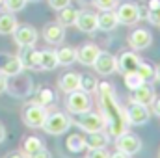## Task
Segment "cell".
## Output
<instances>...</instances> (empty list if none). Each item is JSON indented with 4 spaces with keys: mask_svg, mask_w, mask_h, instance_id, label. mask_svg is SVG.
I'll return each mask as SVG.
<instances>
[{
    "mask_svg": "<svg viewBox=\"0 0 160 158\" xmlns=\"http://www.w3.org/2000/svg\"><path fill=\"white\" fill-rule=\"evenodd\" d=\"M99 91V101H101V114L106 119V134L112 138H119L121 134L127 132V117H125V110L119 106L114 86L110 82H99L97 86Z\"/></svg>",
    "mask_w": 160,
    "mask_h": 158,
    "instance_id": "6da1fadb",
    "label": "cell"
},
{
    "mask_svg": "<svg viewBox=\"0 0 160 158\" xmlns=\"http://www.w3.org/2000/svg\"><path fill=\"white\" fill-rule=\"evenodd\" d=\"M73 125V119L69 117L67 114L63 112H52V114H47L45 119V125H43V130L47 134H52V136H60L63 132H67Z\"/></svg>",
    "mask_w": 160,
    "mask_h": 158,
    "instance_id": "7a4b0ae2",
    "label": "cell"
},
{
    "mask_svg": "<svg viewBox=\"0 0 160 158\" xmlns=\"http://www.w3.org/2000/svg\"><path fill=\"white\" fill-rule=\"evenodd\" d=\"M65 108H67L69 114H75V116H80V114L89 112V110H91V99H89V93H86V91H82V89H77V91L67 93Z\"/></svg>",
    "mask_w": 160,
    "mask_h": 158,
    "instance_id": "3957f363",
    "label": "cell"
},
{
    "mask_svg": "<svg viewBox=\"0 0 160 158\" xmlns=\"http://www.w3.org/2000/svg\"><path fill=\"white\" fill-rule=\"evenodd\" d=\"M47 108L41 106V104H36V102H30L22 108V121L26 126L30 128H43L45 125V119H47Z\"/></svg>",
    "mask_w": 160,
    "mask_h": 158,
    "instance_id": "277c9868",
    "label": "cell"
},
{
    "mask_svg": "<svg viewBox=\"0 0 160 158\" xmlns=\"http://www.w3.org/2000/svg\"><path fill=\"white\" fill-rule=\"evenodd\" d=\"M75 125L82 128L84 132H97V130H102L106 126V119L102 114H97V112H86V114H80V117L75 119Z\"/></svg>",
    "mask_w": 160,
    "mask_h": 158,
    "instance_id": "5b68a950",
    "label": "cell"
},
{
    "mask_svg": "<svg viewBox=\"0 0 160 158\" xmlns=\"http://www.w3.org/2000/svg\"><path fill=\"white\" fill-rule=\"evenodd\" d=\"M125 117H127V123L128 125L142 126V125H145L149 121L151 112H149V106H143V104H138V102L130 101V104L125 110Z\"/></svg>",
    "mask_w": 160,
    "mask_h": 158,
    "instance_id": "8992f818",
    "label": "cell"
},
{
    "mask_svg": "<svg viewBox=\"0 0 160 158\" xmlns=\"http://www.w3.org/2000/svg\"><path fill=\"white\" fill-rule=\"evenodd\" d=\"M116 17H118V22L125 24V26H132L140 21V11H138V4L134 2H123L118 6L116 9Z\"/></svg>",
    "mask_w": 160,
    "mask_h": 158,
    "instance_id": "52a82bcc",
    "label": "cell"
},
{
    "mask_svg": "<svg viewBox=\"0 0 160 158\" xmlns=\"http://www.w3.org/2000/svg\"><path fill=\"white\" fill-rule=\"evenodd\" d=\"M22 63H21V58L17 54H6V52H0V75L11 78L19 73H22Z\"/></svg>",
    "mask_w": 160,
    "mask_h": 158,
    "instance_id": "ba28073f",
    "label": "cell"
},
{
    "mask_svg": "<svg viewBox=\"0 0 160 158\" xmlns=\"http://www.w3.org/2000/svg\"><path fill=\"white\" fill-rule=\"evenodd\" d=\"M11 36H13V39L19 47H32V45L38 43V37H39L38 30L30 24H19Z\"/></svg>",
    "mask_w": 160,
    "mask_h": 158,
    "instance_id": "9c48e42d",
    "label": "cell"
},
{
    "mask_svg": "<svg viewBox=\"0 0 160 158\" xmlns=\"http://www.w3.org/2000/svg\"><path fill=\"white\" fill-rule=\"evenodd\" d=\"M116 147L132 156V155H138L142 151V140L132 132H125L119 138H116Z\"/></svg>",
    "mask_w": 160,
    "mask_h": 158,
    "instance_id": "30bf717a",
    "label": "cell"
},
{
    "mask_svg": "<svg viewBox=\"0 0 160 158\" xmlns=\"http://www.w3.org/2000/svg\"><path fill=\"white\" fill-rule=\"evenodd\" d=\"M151 43H153V36H151V32L145 30V28H136V30H132V32L128 34V45H130V48L136 50V52L149 48Z\"/></svg>",
    "mask_w": 160,
    "mask_h": 158,
    "instance_id": "8fae6325",
    "label": "cell"
},
{
    "mask_svg": "<svg viewBox=\"0 0 160 158\" xmlns=\"http://www.w3.org/2000/svg\"><path fill=\"white\" fill-rule=\"evenodd\" d=\"M93 67H95V71L101 73V75H114V73L118 71V58H116L114 54H110V52L101 50V54H99V58L95 60Z\"/></svg>",
    "mask_w": 160,
    "mask_h": 158,
    "instance_id": "7c38bea8",
    "label": "cell"
},
{
    "mask_svg": "<svg viewBox=\"0 0 160 158\" xmlns=\"http://www.w3.org/2000/svg\"><path fill=\"white\" fill-rule=\"evenodd\" d=\"M140 62H142V58L136 54V50H125V52H121L119 58H118V71H121L123 75L134 73L138 69Z\"/></svg>",
    "mask_w": 160,
    "mask_h": 158,
    "instance_id": "4fadbf2b",
    "label": "cell"
},
{
    "mask_svg": "<svg viewBox=\"0 0 160 158\" xmlns=\"http://www.w3.org/2000/svg\"><path fill=\"white\" fill-rule=\"evenodd\" d=\"M99 54H101V48L95 43H86L80 48H77V62H80L86 67H93V63L99 58Z\"/></svg>",
    "mask_w": 160,
    "mask_h": 158,
    "instance_id": "5bb4252c",
    "label": "cell"
},
{
    "mask_svg": "<svg viewBox=\"0 0 160 158\" xmlns=\"http://www.w3.org/2000/svg\"><path fill=\"white\" fill-rule=\"evenodd\" d=\"M21 52L17 54L21 58V63L24 69H39V60H41V50H38L34 45L32 47H19Z\"/></svg>",
    "mask_w": 160,
    "mask_h": 158,
    "instance_id": "9a60e30c",
    "label": "cell"
},
{
    "mask_svg": "<svg viewBox=\"0 0 160 158\" xmlns=\"http://www.w3.org/2000/svg\"><path fill=\"white\" fill-rule=\"evenodd\" d=\"M43 39L48 45H60L65 39V26H62L58 21L56 22H48L43 28Z\"/></svg>",
    "mask_w": 160,
    "mask_h": 158,
    "instance_id": "2e32d148",
    "label": "cell"
},
{
    "mask_svg": "<svg viewBox=\"0 0 160 158\" xmlns=\"http://www.w3.org/2000/svg\"><path fill=\"white\" fill-rule=\"evenodd\" d=\"M80 32L84 34H95L99 30V22H97V13H91V11H78V19H77V24Z\"/></svg>",
    "mask_w": 160,
    "mask_h": 158,
    "instance_id": "e0dca14e",
    "label": "cell"
},
{
    "mask_svg": "<svg viewBox=\"0 0 160 158\" xmlns=\"http://www.w3.org/2000/svg\"><path fill=\"white\" fill-rule=\"evenodd\" d=\"M130 93H132V101L138 102V104H143V106H151L153 101L157 99L155 87H153L151 84H147V82H143L140 87H136V89L130 91Z\"/></svg>",
    "mask_w": 160,
    "mask_h": 158,
    "instance_id": "ac0fdd59",
    "label": "cell"
},
{
    "mask_svg": "<svg viewBox=\"0 0 160 158\" xmlns=\"http://www.w3.org/2000/svg\"><path fill=\"white\" fill-rule=\"evenodd\" d=\"M97 22H99V30H102V32H112V30H116V26L119 24L114 9L101 11V13L97 15Z\"/></svg>",
    "mask_w": 160,
    "mask_h": 158,
    "instance_id": "d6986e66",
    "label": "cell"
},
{
    "mask_svg": "<svg viewBox=\"0 0 160 158\" xmlns=\"http://www.w3.org/2000/svg\"><path fill=\"white\" fill-rule=\"evenodd\" d=\"M58 86H60V89L65 91V93L77 91V89H80V75H77V73H65V75L60 77Z\"/></svg>",
    "mask_w": 160,
    "mask_h": 158,
    "instance_id": "ffe728a7",
    "label": "cell"
},
{
    "mask_svg": "<svg viewBox=\"0 0 160 158\" xmlns=\"http://www.w3.org/2000/svg\"><path fill=\"white\" fill-rule=\"evenodd\" d=\"M86 138V145L88 149H101V147H106L108 145V134L102 132V130H97V132H88Z\"/></svg>",
    "mask_w": 160,
    "mask_h": 158,
    "instance_id": "44dd1931",
    "label": "cell"
},
{
    "mask_svg": "<svg viewBox=\"0 0 160 158\" xmlns=\"http://www.w3.org/2000/svg\"><path fill=\"white\" fill-rule=\"evenodd\" d=\"M17 26H19V22L13 13H9V11L0 13V36H11Z\"/></svg>",
    "mask_w": 160,
    "mask_h": 158,
    "instance_id": "7402d4cb",
    "label": "cell"
},
{
    "mask_svg": "<svg viewBox=\"0 0 160 158\" xmlns=\"http://www.w3.org/2000/svg\"><path fill=\"white\" fill-rule=\"evenodd\" d=\"M56 56H58V65H63V67H69L77 62V48L75 47H60L56 50Z\"/></svg>",
    "mask_w": 160,
    "mask_h": 158,
    "instance_id": "603a6c76",
    "label": "cell"
},
{
    "mask_svg": "<svg viewBox=\"0 0 160 158\" xmlns=\"http://www.w3.org/2000/svg\"><path fill=\"white\" fill-rule=\"evenodd\" d=\"M78 11L80 9L73 7V6H67V7L60 9L58 11V22L62 26H75L77 24V19H78Z\"/></svg>",
    "mask_w": 160,
    "mask_h": 158,
    "instance_id": "cb8c5ba5",
    "label": "cell"
},
{
    "mask_svg": "<svg viewBox=\"0 0 160 158\" xmlns=\"http://www.w3.org/2000/svg\"><path fill=\"white\" fill-rule=\"evenodd\" d=\"M65 147H67L69 153L78 155V153H82V151L88 149V145H86V138L80 136V134H71V136L67 138V141H65Z\"/></svg>",
    "mask_w": 160,
    "mask_h": 158,
    "instance_id": "d4e9b609",
    "label": "cell"
},
{
    "mask_svg": "<svg viewBox=\"0 0 160 158\" xmlns=\"http://www.w3.org/2000/svg\"><path fill=\"white\" fill-rule=\"evenodd\" d=\"M56 67H58V56H56V50H41L39 69H43V71H54Z\"/></svg>",
    "mask_w": 160,
    "mask_h": 158,
    "instance_id": "484cf974",
    "label": "cell"
},
{
    "mask_svg": "<svg viewBox=\"0 0 160 158\" xmlns=\"http://www.w3.org/2000/svg\"><path fill=\"white\" fill-rule=\"evenodd\" d=\"M136 73L140 75V78L143 80V82L151 84V82L155 80V77H157V67H155L151 62H140V65H138Z\"/></svg>",
    "mask_w": 160,
    "mask_h": 158,
    "instance_id": "4316f807",
    "label": "cell"
},
{
    "mask_svg": "<svg viewBox=\"0 0 160 158\" xmlns=\"http://www.w3.org/2000/svg\"><path fill=\"white\" fill-rule=\"evenodd\" d=\"M56 101V95H54V91L50 89V87H39L38 91H36V99L32 101V102H36V104H41V106H48V104H52Z\"/></svg>",
    "mask_w": 160,
    "mask_h": 158,
    "instance_id": "83f0119b",
    "label": "cell"
},
{
    "mask_svg": "<svg viewBox=\"0 0 160 158\" xmlns=\"http://www.w3.org/2000/svg\"><path fill=\"white\" fill-rule=\"evenodd\" d=\"M41 147H45V145H43V141H41L38 136H28V138H24V141H22V153H24L26 156L38 153Z\"/></svg>",
    "mask_w": 160,
    "mask_h": 158,
    "instance_id": "f1b7e54d",
    "label": "cell"
},
{
    "mask_svg": "<svg viewBox=\"0 0 160 158\" xmlns=\"http://www.w3.org/2000/svg\"><path fill=\"white\" fill-rule=\"evenodd\" d=\"M97 86H99V80L93 75H80V89L82 91L93 93V91H97Z\"/></svg>",
    "mask_w": 160,
    "mask_h": 158,
    "instance_id": "f546056e",
    "label": "cell"
},
{
    "mask_svg": "<svg viewBox=\"0 0 160 158\" xmlns=\"http://www.w3.org/2000/svg\"><path fill=\"white\" fill-rule=\"evenodd\" d=\"M123 80H125V86H127V89L128 91H134L136 87H140L142 84H143V80L140 78V75L134 71V73H127V75H123Z\"/></svg>",
    "mask_w": 160,
    "mask_h": 158,
    "instance_id": "4dcf8cb0",
    "label": "cell"
},
{
    "mask_svg": "<svg viewBox=\"0 0 160 158\" xmlns=\"http://www.w3.org/2000/svg\"><path fill=\"white\" fill-rule=\"evenodd\" d=\"M26 4H28L26 0H4V9L9 13H19L24 9Z\"/></svg>",
    "mask_w": 160,
    "mask_h": 158,
    "instance_id": "1f68e13d",
    "label": "cell"
},
{
    "mask_svg": "<svg viewBox=\"0 0 160 158\" xmlns=\"http://www.w3.org/2000/svg\"><path fill=\"white\" fill-rule=\"evenodd\" d=\"M91 2L95 4V7H97V9L106 11V9H116L119 0H91Z\"/></svg>",
    "mask_w": 160,
    "mask_h": 158,
    "instance_id": "d6a6232c",
    "label": "cell"
},
{
    "mask_svg": "<svg viewBox=\"0 0 160 158\" xmlns=\"http://www.w3.org/2000/svg\"><path fill=\"white\" fill-rule=\"evenodd\" d=\"M145 21H149L151 24H155V26H160V6L158 7H153V9H149V13H147V19Z\"/></svg>",
    "mask_w": 160,
    "mask_h": 158,
    "instance_id": "836d02e7",
    "label": "cell"
},
{
    "mask_svg": "<svg viewBox=\"0 0 160 158\" xmlns=\"http://www.w3.org/2000/svg\"><path fill=\"white\" fill-rule=\"evenodd\" d=\"M88 158H110V153L106 151V147H101V149H89Z\"/></svg>",
    "mask_w": 160,
    "mask_h": 158,
    "instance_id": "e575fe53",
    "label": "cell"
},
{
    "mask_svg": "<svg viewBox=\"0 0 160 158\" xmlns=\"http://www.w3.org/2000/svg\"><path fill=\"white\" fill-rule=\"evenodd\" d=\"M48 6H50L52 9L60 11V9H63V7L71 6V0H48Z\"/></svg>",
    "mask_w": 160,
    "mask_h": 158,
    "instance_id": "d590c367",
    "label": "cell"
},
{
    "mask_svg": "<svg viewBox=\"0 0 160 158\" xmlns=\"http://www.w3.org/2000/svg\"><path fill=\"white\" fill-rule=\"evenodd\" d=\"M28 158H52V155H50V151L48 149H45V147H41L38 153H34V155H30Z\"/></svg>",
    "mask_w": 160,
    "mask_h": 158,
    "instance_id": "8d00e7d4",
    "label": "cell"
},
{
    "mask_svg": "<svg viewBox=\"0 0 160 158\" xmlns=\"http://www.w3.org/2000/svg\"><path fill=\"white\" fill-rule=\"evenodd\" d=\"M138 11H140V21L142 19H147V13H149L147 4H138Z\"/></svg>",
    "mask_w": 160,
    "mask_h": 158,
    "instance_id": "74e56055",
    "label": "cell"
},
{
    "mask_svg": "<svg viewBox=\"0 0 160 158\" xmlns=\"http://www.w3.org/2000/svg\"><path fill=\"white\" fill-rule=\"evenodd\" d=\"M4 91H8V77L0 75V95H2Z\"/></svg>",
    "mask_w": 160,
    "mask_h": 158,
    "instance_id": "f35d334b",
    "label": "cell"
},
{
    "mask_svg": "<svg viewBox=\"0 0 160 158\" xmlns=\"http://www.w3.org/2000/svg\"><path fill=\"white\" fill-rule=\"evenodd\" d=\"M151 106H153V114H155V116H158V117H160V97H158V99H155V101H153V104H151Z\"/></svg>",
    "mask_w": 160,
    "mask_h": 158,
    "instance_id": "ab89813d",
    "label": "cell"
},
{
    "mask_svg": "<svg viewBox=\"0 0 160 158\" xmlns=\"http://www.w3.org/2000/svg\"><path fill=\"white\" fill-rule=\"evenodd\" d=\"M110 158H130V155H127V153H123V151H114V153H110Z\"/></svg>",
    "mask_w": 160,
    "mask_h": 158,
    "instance_id": "60d3db41",
    "label": "cell"
},
{
    "mask_svg": "<svg viewBox=\"0 0 160 158\" xmlns=\"http://www.w3.org/2000/svg\"><path fill=\"white\" fill-rule=\"evenodd\" d=\"M6 158H28L24 153H21V151H13V153H8Z\"/></svg>",
    "mask_w": 160,
    "mask_h": 158,
    "instance_id": "b9f144b4",
    "label": "cell"
},
{
    "mask_svg": "<svg viewBox=\"0 0 160 158\" xmlns=\"http://www.w3.org/2000/svg\"><path fill=\"white\" fill-rule=\"evenodd\" d=\"M4 140H6V128H4V125L0 123V143H4Z\"/></svg>",
    "mask_w": 160,
    "mask_h": 158,
    "instance_id": "7bdbcfd3",
    "label": "cell"
},
{
    "mask_svg": "<svg viewBox=\"0 0 160 158\" xmlns=\"http://www.w3.org/2000/svg\"><path fill=\"white\" fill-rule=\"evenodd\" d=\"M155 80H157V82H160V65L157 67V77H155Z\"/></svg>",
    "mask_w": 160,
    "mask_h": 158,
    "instance_id": "ee69618b",
    "label": "cell"
},
{
    "mask_svg": "<svg viewBox=\"0 0 160 158\" xmlns=\"http://www.w3.org/2000/svg\"><path fill=\"white\" fill-rule=\"evenodd\" d=\"M0 7H4V0H0Z\"/></svg>",
    "mask_w": 160,
    "mask_h": 158,
    "instance_id": "f6af8a7d",
    "label": "cell"
},
{
    "mask_svg": "<svg viewBox=\"0 0 160 158\" xmlns=\"http://www.w3.org/2000/svg\"><path fill=\"white\" fill-rule=\"evenodd\" d=\"M26 2H41V0H26Z\"/></svg>",
    "mask_w": 160,
    "mask_h": 158,
    "instance_id": "bcb514c9",
    "label": "cell"
}]
</instances>
